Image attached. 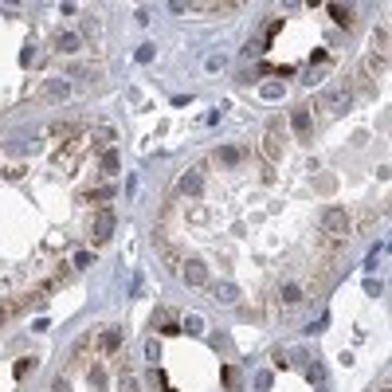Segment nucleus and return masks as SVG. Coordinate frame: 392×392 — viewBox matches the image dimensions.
Wrapping results in <instances>:
<instances>
[{"mask_svg":"<svg viewBox=\"0 0 392 392\" xmlns=\"http://www.w3.org/2000/svg\"><path fill=\"white\" fill-rule=\"evenodd\" d=\"M322 231H326L329 247H341V243L353 236V216H349L345 208H326V212H322Z\"/></svg>","mask_w":392,"mask_h":392,"instance_id":"1","label":"nucleus"},{"mask_svg":"<svg viewBox=\"0 0 392 392\" xmlns=\"http://www.w3.org/2000/svg\"><path fill=\"white\" fill-rule=\"evenodd\" d=\"M314 106L326 110V114H349V110H353V83H338V87H329Z\"/></svg>","mask_w":392,"mask_h":392,"instance_id":"2","label":"nucleus"},{"mask_svg":"<svg viewBox=\"0 0 392 392\" xmlns=\"http://www.w3.org/2000/svg\"><path fill=\"white\" fill-rule=\"evenodd\" d=\"M283 142H286V126H283V118H275L271 126H267V138H263V161L267 165H275L279 157H283Z\"/></svg>","mask_w":392,"mask_h":392,"instance_id":"3","label":"nucleus"},{"mask_svg":"<svg viewBox=\"0 0 392 392\" xmlns=\"http://www.w3.org/2000/svg\"><path fill=\"white\" fill-rule=\"evenodd\" d=\"M177 275H181V283H185V286H196V291L212 283V279H208V267L200 259H181V271H177Z\"/></svg>","mask_w":392,"mask_h":392,"instance_id":"4","label":"nucleus"},{"mask_svg":"<svg viewBox=\"0 0 392 392\" xmlns=\"http://www.w3.org/2000/svg\"><path fill=\"white\" fill-rule=\"evenodd\" d=\"M110 231H114V212H106V208H102V212L95 216V224H90V243H95V247H102V243L110 240Z\"/></svg>","mask_w":392,"mask_h":392,"instance_id":"5","label":"nucleus"},{"mask_svg":"<svg viewBox=\"0 0 392 392\" xmlns=\"http://www.w3.org/2000/svg\"><path fill=\"white\" fill-rule=\"evenodd\" d=\"M204 173H208V165H193L185 173V181H181V193H196V188L204 185Z\"/></svg>","mask_w":392,"mask_h":392,"instance_id":"6","label":"nucleus"},{"mask_svg":"<svg viewBox=\"0 0 392 392\" xmlns=\"http://www.w3.org/2000/svg\"><path fill=\"white\" fill-rule=\"evenodd\" d=\"M212 291H216L220 302H240V286H231V283H216Z\"/></svg>","mask_w":392,"mask_h":392,"instance_id":"7","label":"nucleus"},{"mask_svg":"<svg viewBox=\"0 0 392 392\" xmlns=\"http://www.w3.org/2000/svg\"><path fill=\"white\" fill-rule=\"evenodd\" d=\"M291 122H294V130H298V138H310V110H298Z\"/></svg>","mask_w":392,"mask_h":392,"instance_id":"8","label":"nucleus"},{"mask_svg":"<svg viewBox=\"0 0 392 392\" xmlns=\"http://www.w3.org/2000/svg\"><path fill=\"white\" fill-rule=\"evenodd\" d=\"M224 384H228L231 392H240V369H231L228 365V369H224Z\"/></svg>","mask_w":392,"mask_h":392,"instance_id":"9","label":"nucleus"},{"mask_svg":"<svg viewBox=\"0 0 392 392\" xmlns=\"http://www.w3.org/2000/svg\"><path fill=\"white\" fill-rule=\"evenodd\" d=\"M67 95V83H51V90H47V98H63Z\"/></svg>","mask_w":392,"mask_h":392,"instance_id":"10","label":"nucleus"},{"mask_svg":"<svg viewBox=\"0 0 392 392\" xmlns=\"http://www.w3.org/2000/svg\"><path fill=\"white\" fill-rule=\"evenodd\" d=\"M59 47L63 51H75V35H59Z\"/></svg>","mask_w":392,"mask_h":392,"instance_id":"11","label":"nucleus"}]
</instances>
